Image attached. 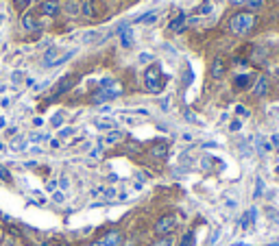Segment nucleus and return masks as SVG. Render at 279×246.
Returning <instances> with one entry per match:
<instances>
[{"instance_id":"obj_8","label":"nucleus","mask_w":279,"mask_h":246,"mask_svg":"<svg viewBox=\"0 0 279 246\" xmlns=\"http://www.w3.org/2000/svg\"><path fill=\"white\" fill-rule=\"evenodd\" d=\"M268 89H270V81L266 77H258L255 85H253V94H255L258 98H262V96L268 94Z\"/></svg>"},{"instance_id":"obj_6","label":"nucleus","mask_w":279,"mask_h":246,"mask_svg":"<svg viewBox=\"0 0 279 246\" xmlns=\"http://www.w3.org/2000/svg\"><path fill=\"white\" fill-rule=\"evenodd\" d=\"M120 94H122V89H101L98 94L92 96V101H94L96 105H101V103H105V101H113V98H118Z\"/></svg>"},{"instance_id":"obj_37","label":"nucleus","mask_w":279,"mask_h":246,"mask_svg":"<svg viewBox=\"0 0 279 246\" xmlns=\"http://www.w3.org/2000/svg\"><path fill=\"white\" fill-rule=\"evenodd\" d=\"M53 199H55V203H63V199H65V196H63V192H57V194L53 196Z\"/></svg>"},{"instance_id":"obj_23","label":"nucleus","mask_w":279,"mask_h":246,"mask_svg":"<svg viewBox=\"0 0 279 246\" xmlns=\"http://www.w3.org/2000/svg\"><path fill=\"white\" fill-rule=\"evenodd\" d=\"M258 146H260V153L262 155H266V153H270V149H273V146H270L266 139H262V137H258Z\"/></svg>"},{"instance_id":"obj_43","label":"nucleus","mask_w":279,"mask_h":246,"mask_svg":"<svg viewBox=\"0 0 279 246\" xmlns=\"http://www.w3.org/2000/svg\"><path fill=\"white\" fill-rule=\"evenodd\" d=\"M0 151H3V144H0Z\"/></svg>"},{"instance_id":"obj_16","label":"nucleus","mask_w":279,"mask_h":246,"mask_svg":"<svg viewBox=\"0 0 279 246\" xmlns=\"http://www.w3.org/2000/svg\"><path fill=\"white\" fill-rule=\"evenodd\" d=\"M255 216H258V209H255V207H251V209L247 211V214H244V218L240 220V227H242V229H247L251 223H255Z\"/></svg>"},{"instance_id":"obj_10","label":"nucleus","mask_w":279,"mask_h":246,"mask_svg":"<svg viewBox=\"0 0 279 246\" xmlns=\"http://www.w3.org/2000/svg\"><path fill=\"white\" fill-rule=\"evenodd\" d=\"M59 51L53 46V48H48V51L44 53V65L46 68H53V65H57V61H59Z\"/></svg>"},{"instance_id":"obj_25","label":"nucleus","mask_w":279,"mask_h":246,"mask_svg":"<svg viewBox=\"0 0 279 246\" xmlns=\"http://www.w3.org/2000/svg\"><path fill=\"white\" fill-rule=\"evenodd\" d=\"M11 149H13V151H22V149H27V142H24L22 137H18V139H15V142L11 144Z\"/></svg>"},{"instance_id":"obj_1","label":"nucleus","mask_w":279,"mask_h":246,"mask_svg":"<svg viewBox=\"0 0 279 246\" xmlns=\"http://www.w3.org/2000/svg\"><path fill=\"white\" fill-rule=\"evenodd\" d=\"M258 24V18L253 15L251 11H242V13H236L231 20H229V29L236 35H247V33Z\"/></svg>"},{"instance_id":"obj_28","label":"nucleus","mask_w":279,"mask_h":246,"mask_svg":"<svg viewBox=\"0 0 279 246\" xmlns=\"http://www.w3.org/2000/svg\"><path fill=\"white\" fill-rule=\"evenodd\" d=\"M46 139H48L46 133H33L31 135V142H46Z\"/></svg>"},{"instance_id":"obj_29","label":"nucleus","mask_w":279,"mask_h":246,"mask_svg":"<svg viewBox=\"0 0 279 246\" xmlns=\"http://www.w3.org/2000/svg\"><path fill=\"white\" fill-rule=\"evenodd\" d=\"M244 3H247L251 9H260V7L264 5V0H244Z\"/></svg>"},{"instance_id":"obj_42","label":"nucleus","mask_w":279,"mask_h":246,"mask_svg":"<svg viewBox=\"0 0 279 246\" xmlns=\"http://www.w3.org/2000/svg\"><path fill=\"white\" fill-rule=\"evenodd\" d=\"M229 3H231V5H242L244 0H229Z\"/></svg>"},{"instance_id":"obj_27","label":"nucleus","mask_w":279,"mask_h":246,"mask_svg":"<svg viewBox=\"0 0 279 246\" xmlns=\"http://www.w3.org/2000/svg\"><path fill=\"white\" fill-rule=\"evenodd\" d=\"M65 11H68V13H79L81 7L77 3H68V5H65Z\"/></svg>"},{"instance_id":"obj_41","label":"nucleus","mask_w":279,"mask_h":246,"mask_svg":"<svg viewBox=\"0 0 279 246\" xmlns=\"http://www.w3.org/2000/svg\"><path fill=\"white\" fill-rule=\"evenodd\" d=\"M59 185H61L63 190H65V187H68V179H61V181H59Z\"/></svg>"},{"instance_id":"obj_35","label":"nucleus","mask_w":279,"mask_h":246,"mask_svg":"<svg viewBox=\"0 0 279 246\" xmlns=\"http://www.w3.org/2000/svg\"><path fill=\"white\" fill-rule=\"evenodd\" d=\"M212 11V3H210V0H205V3H203V13H210Z\"/></svg>"},{"instance_id":"obj_45","label":"nucleus","mask_w":279,"mask_h":246,"mask_svg":"<svg viewBox=\"0 0 279 246\" xmlns=\"http://www.w3.org/2000/svg\"><path fill=\"white\" fill-rule=\"evenodd\" d=\"M277 75H279V70H277Z\"/></svg>"},{"instance_id":"obj_13","label":"nucleus","mask_w":279,"mask_h":246,"mask_svg":"<svg viewBox=\"0 0 279 246\" xmlns=\"http://www.w3.org/2000/svg\"><path fill=\"white\" fill-rule=\"evenodd\" d=\"M105 39V33L103 31H87L85 35H83V42L85 44H98V42H103Z\"/></svg>"},{"instance_id":"obj_15","label":"nucleus","mask_w":279,"mask_h":246,"mask_svg":"<svg viewBox=\"0 0 279 246\" xmlns=\"http://www.w3.org/2000/svg\"><path fill=\"white\" fill-rule=\"evenodd\" d=\"M103 242L107 244V246H120V242H122V235H120V231H109V233H105Z\"/></svg>"},{"instance_id":"obj_4","label":"nucleus","mask_w":279,"mask_h":246,"mask_svg":"<svg viewBox=\"0 0 279 246\" xmlns=\"http://www.w3.org/2000/svg\"><path fill=\"white\" fill-rule=\"evenodd\" d=\"M22 29L27 31V33H35V31L42 29V24H39V20L31 11H27V13L22 15Z\"/></svg>"},{"instance_id":"obj_3","label":"nucleus","mask_w":279,"mask_h":246,"mask_svg":"<svg viewBox=\"0 0 279 246\" xmlns=\"http://www.w3.org/2000/svg\"><path fill=\"white\" fill-rule=\"evenodd\" d=\"M175 216H164V218H159L157 220V225H155V233H157V235H168L170 231H172V229H175Z\"/></svg>"},{"instance_id":"obj_21","label":"nucleus","mask_w":279,"mask_h":246,"mask_svg":"<svg viewBox=\"0 0 279 246\" xmlns=\"http://www.w3.org/2000/svg\"><path fill=\"white\" fill-rule=\"evenodd\" d=\"M179 246H194V233H192V231H188V233L181 237V242H179Z\"/></svg>"},{"instance_id":"obj_17","label":"nucleus","mask_w":279,"mask_h":246,"mask_svg":"<svg viewBox=\"0 0 279 246\" xmlns=\"http://www.w3.org/2000/svg\"><path fill=\"white\" fill-rule=\"evenodd\" d=\"M120 44H122V46H125V48H129V46H133V33H131L129 29L120 33Z\"/></svg>"},{"instance_id":"obj_19","label":"nucleus","mask_w":279,"mask_h":246,"mask_svg":"<svg viewBox=\"0 0 279 246\" xmlns=\"http://www.w3.org/2000/svg\"><path fill=\"white\" fill-rule=\"evenodd\" d=\"M122 139H125V135H122L120 131H109L107 137H105V142H107V144H118V142H122Z\"/></svg>"},{"instance_id":"obj_39","label":"nucleus","mask_w":279,"mask_h":246,"mask_svg":"<svg viewBox=\"0 0 279 246\" xmlns=\"http://www.w3.org/2000/svg\"><path fill=\"white\" fill-rule=\"evenodd\" d=\"M89 155H92V157H98V155H101V146H98V149H94V151L89 153Z\"/></svg>"},{"instance_id":"obj_26","label":"nucleus","mask_w":279,"mask_h":246,"mask_svg":"<svg viewBox=\"0 0 279 246\" xmlns=\"http://www.w3.org/2000/svg\"><path fill=\"white\" fill-rule=\"evenodd\" d=\"M0 179H3V181H11V175H9V170H7L3 163H0Z\"/></svg>"},{"instance_id":"obj_9","label":"nucleus","mask_w":279,"mask_h":246,"mask_svg":"<svg viewBox=\"0 0 279 246\" xmlns=\"http://www.w3.org/2000/svg\"><path fill=\"white\" fill-rule=\"evenodd\" d=\"M185 22H188V18H185V13L183 11H179L175 18L170 20V24H168V29L170 31H175V33H181L183 29H185Z\"/></svg>"},{"instance_id":"obj_18","label":"nucleus","mask_w":279,"mask_h":246,"mask_svg":"<svg viewBox=\"0 0 279 246\" xmlns=\"http://www.w3.org/2000/svg\"><path fill=\"white\" fill-rule=\"evenodd\" d=\"M94 125L96 129H103V131H116V122L113 120H96Z\"/></svg>"},{"instance_id":"obj_33","label":"nucleus","mask_w":279,"mask_h":246,"mask_svg":"<svg viewBox=\"0 0 279 246\" xmlns=\"http://www.w3.org/2000/svg\"><path fill=\"white\" fill-rule=\"evenodd\" d=\"M255 196H260L262 194V190H264V183H262V179H258V181H255Z\"/></svg>"},{"instance_id":"obj_12","label":"nucleus","mask_w":279,"mask_h":246,"mask_svg":"<svg viewBox=\"0 0 279 246\" xmlns=\"http://www.w3.org/2000/svg\"><path fill=\"white\" fill-rule=\"evenodd\" d=\"M166 155H168V144H166V142H157L155 146H151V157L164 159Z\"/></svg>"},{"instance_id":"obj_20","label":"nucleus","mask_w":279,"mask_h":246,"mask_svg":"<svg viewBox=\"0 0 279 246\" xmlns=\"http://www.w3.org/2000/svg\"><path fill=\"white\" fill-rule=\"evenodd\" d=\"M155 20H157V11H151V13H144V15H140V18L135 20V24H137V22H144V24H153Z\"/></svg>"},{"instance_id":"obj_30","label":"nucleus","mask_w":279,"mask_h":246,"mask_svg":"<svg viewBox=\"0 0 279 246\" xmlns=\"http://www.w3.org/2000/svg\"><path fill=\"white\" fill-rule=\"evenodd\" d=\"M72 135H75V129H61V131H59V137H61V139L72 137Z\"/></svg>"},{"instance_id":"obj_36","label":"nucleus","mask_w":279,"mask_h":246,"mask_svg":"<svg viewBox=\"0 0 279 246\" xmlns=\"http://www.w3.org/2000/svg\"><path fill=\"white\" fill-rule=\"evenodd\" d=\"M61 122H63V116H59V113H57V116L53 118V125H55V127H59Z\"/></svg>"},{"instance_id":"obj_44","label":"nucleus","mask_w":279,"mask_h":246,"mask_svg":"<svg viewBox=\"0 0 279 246\" xmlns=\"http://www.w3.org/2000/svg\"><path fill=\"white\" fill-rule=\"evenodd\" d=\"M0 22H3V18H0Z\"/></svg>"},{"instance_id":"obj_7","label":"nucleus","mask_w":279,"mask_h":246,"mask_svg":"<svg viewBox=\"0 0 279 246\" xmlns=\"http://www.w3.org/2000/svg\"><path fill=\"white\" fill-rule=\"evenodd\" d=\"M225 72H227V63H225V59H220V57H216V59L212 61L210 75L214 77V79H220V77H225Z\"/></svg>"},{"instance_id":"obj_38","label":"nucleus","mask_w":279,"mask_h":246,"mask_svg":"<svg viewBox=\"0 0 279 246\" xmlns=\"http://www.w3.org/2000/svg\"><path fill=\"white\" fill-rule=\"evenodd\" d=\"M20 79H22V72H15V75H13V83H20Z\"/></svg>"},{"instance_id":"obj_5","label":"nucleus","mask_w":279,"mask_h":246,"mask_svg":"<svg viewBox=\"0 0 279 246\" xmlns=\"http://www.w3.org/2000/svg\"><path fill=\"white\" fill-rule=\"evenodd\" d=\"M42 13L48 15V18H57L61 13L59 0H42Z\"/></svg>"},{"instance_id":"obj_2","label":"nucleus","mask_w":279,"mask_h":246,"mask_svg":"<svg viewBox=\"0 0 279 246\" xmlns=\"http://www.w3.org/2000/svg\"><path fill=\"white\" fill-rule=\"evenodd\" d=\"M144 85L151 94H161L164 89V77H161V68L159 65H149L144 72Z\"/></svg>"},{"instance_id":"obj_22","label":"nucleus","mask_w":279,"mask_h":246,"mask_svg":"<svg viewBox=\"0 0 279 246\" xmlns=\"http://www.w3.org/2000/svg\"><path fill=\"white\" fill-rule=\"evenodd\" d=\"M33 0H13V5H15V9L18 11H27L29 7H31Z\"/></svg>"},{"instance_id":"obj_11","label":"nucleus","mask_w":279,"mask_h":246,"mask_svg":"<svg viewBox=\"0 0 279 246\" xmlns=\"http://www.w3.org/2000/svg\"><path fill=\"white\" fill-rule=\"evenodd\" d=\"M75 83H77V77H75V75H68V77H65V79L61 81L59 85H57V94H65V92H70V89L75 87Z\"/></svg>"},{"instance_id":"obj_40","label":"nucleus","mask_w":279,"mask_h":246,"mask_svg":"<svg viewBox=\"0 0 279 246\" xmlns=\"http://www.w3.org/2000/svg\"><path fill=\"white\" fill-rule=\"evenodd\" d=\"M89 246H107V244H105V242H103V240H96V242H94V244H89Z\"/></svg>"},{"instance_id":"obj_32","label":"nucleus","mask_w":279,"mask_h":246,"mask_svg":"<svg viewBox=\"0 0 279 246\" xmlns=\"http://www.w3.org/2000/svg\"><path fill=\"white\" fill-rule=\"evenodd\" d=\"M236 113H238V116H242V118H247V116H249L247 107H242V105H238V107H236Z\"/></svg>"},{"instance_id":"obj_34","label":"nucleus","mask_w":279,"mask_h":246,"mask_svg":"<svg viewBox=\"0 0 279 246\" xmlns=\"http://www.w3.org/2000/svg\"><path fill=\"white\" fill-rule=\"evenodd\" d=\"M240 127H242V125H240V120H234L231 125H229V129H231V131H240Z\"/></svg>"},{"instance_id":"obj_31","label":"nucleus","mask_w":279,"mask_h":246,"mask_svg":"<svg viewBox=\"0 0 279 246\" xmlns=\"http://www.w3.org/2000/svg\"><path fill=\"white\" fill-rule=\"evenodd\" d=\"M137 59H140V63H149V61L153 59V55H151V53H140Z\"/></svg>"},{"instance_id":"obj_24","label":"nucleus","mask_w":279,"mask_h":246,"mask_svg":"<svg viewBox=\"0 0 279 246\" xmlns=\"http://www.w3.org/2000/svg\"><path fill=\"white\" fill-rule=\"evenodd\" d=\"M153 246H172V240L168 235H164V237H159L157 242H153Z\"/></svg>"},{"instance_id":"obj_14","label":"nucleus","mask_w":279,"mask_h":246,"mask_svg":"<svg viewBox=\"0 0 279 246\" xmlns=\"http://www.w3.org/2000/svg\"><path fill=\"white\" fill-rule=\"evenodd\" d=\"M251 83H253V77L251 75H238L234 79V87L236 89H247Z\"/></svg>"}]
</instances>
